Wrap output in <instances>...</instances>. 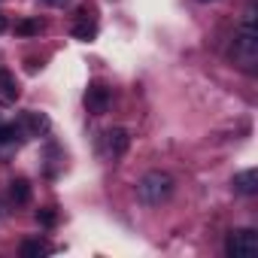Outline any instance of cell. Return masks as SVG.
Masks as SVG:
<instances>
[{"label":"cell","mask_w":258,"mask_h":258,"mask_svg":"<svg viewBox=\"0 0 258 258\" xmlns=\"http://www.w3.org/2000/svg\"><path fill=\"white\" fill-rule=\"evenodd\" d=\"M0 216H4V210H0Z\"/></svg>","instance_id":"obj_18"},{"label":"cell","mask_w":258,"mask_h":258,"mask_svg":"<svg viewBox=\"0 0 258 258\" xmlns=\"http://www.w3.org/2000/svg\"><path fill=\"white\" fill-rule=\"evenodd\" d=\"M22 140V124H0V143Z\"/></svg>","instance_id":"obj_13"},{"label":"cell","mask_w":258,"mask_h":258,"mask_svg":"<svg viewBox=\"0 0 258 258\" xmlns=\"http://www.w3.org/2000/svg\"><path fill=\"white\" fill-rule=\"evenodd\" d=\"M198 4H213V0H198Z\"/></svg>","instance_id":"obj_17"},{"label":"cell","mask_w":258,"mask_h":258,"mask_svg":"<svg viewBox=\"0 0 258 258\" xmlns=\"http://www.w3.org/2000/svg\"><path fill=\"white\" fill-rule=\"evenodd\" d=\"M43 31V25L37 22V19H22V22H16V34L19 37H37Z\"/></svg>","instance_id":"obj_12"},{"label":"cell","mask_w":258,"mask_h":258,"mask_svg":"<svg viewBox=\"0 0 258 258\" xmlns=\"http://www.w3.org/2000/svg\"><path fill=\"white\" fill-rule=\"evenodd\" d=\"M7 28H10V22H7V16H4V13H0V34H4Z\"/></svg>","instance_id":"obj_16"},{"label":"cell","mask_w":258,"mask_h":258,"mask_svg":"<svg viewBox=\"0 0 258 258\" xmlns=\"http://www.w3.org/2000/svg\"><path fill=\"white\" fill-rule=\"evenodd\" d=\"M0 91H4L7 100H16L19 97V82L13 76V70H7V67H0Z\"/></svg>","instance_id":"obj_9"},{"label":"cell","mask_w":258,"mask_h":258,"mask_svg":"<svg viewBox=\"0 0 258 258\" xmlns=\"http://www.w3.org/2000/svg\"><path fill=\"white\" fill-rule=\"evenodd\" d=\"M49 127H52V121H49L43 112H25V115H22V131H28L31 137L49 134Z\"/></svg>","instance_id":"obj_5"},{"label":"cell","mask_w":258,"mask_h":258,"mask_svg":"<svg viewBox=\"0 0 258 258\" xmlns=\"http://www.w3.org/2000/svg\"><path fill=\"white\" fill-rule=\"evenodd\" d=\"M37 222H40L43 228H52V225L58 222V213H55L52 207H43V210H37Z\"/></svg>","instance_id":"obj_14"},{"label":"cell","mask_w":258,"mask_h":258,"mask_svg":"<svg viewBox=\"0 0 258 258\" xmlns=\"http://www.w3.org/2000/svg\"><path fill=\"white\" fill-rule=\"evenodd\" d=\"M173 176L170 173H164V170H149L140 182H137V198H140V204H146V207H161L164 201H170V195H173Z\"/></svg>","instance_id":"obj_1"},{"label":"cell","mask_w":258,"mask_h":258,"mask_svg":"<svg viewBox=\"0 0 258 258\" xmlns=\"http://www.w3.org/2000/svg\"><path fill=\"white\" fill-rule=\"evenodd\" d=\"M10 198H13V204H28L31 201V182L28 179H13L10 182Z\"/></svg>","instance_id":"obj_10"},{"label":"cell","mask_w":258,"mask_h":258,"mask_svg":"<svg viewBox=\"0 0 258 258\" xmlns=\"http://www.w3.org/2000/svg\"><path fill=\"white\" fill-rule=\"evenodd\" d=\"M225 252L231 258H255L258 255V231L252 228H237L225 237Z\"/></svg>","instance_id":"obj_3"},{"label":"cell","mask_w":258,"mask_h":258,"mask_svg":"<svg viewBox=\"0 0 258 258\" xmlns=\"http://www.w3.org/2000/svg\"><path fill=\"white\" fill-rule=\"evenodd\" d=\"M76 19H97V7L94 4H79L76 7Z\"/></svg>","instance_id":"obj_15"},{"label":"cell","mask_w":258,"mask_h":258,"mask_svg":"<svg viewBox=\"0 0 258 258\" xmlns=\"http://www.w3.org/2000/svg\"><path fill=\"white\" fill-rule=\"evenodd\" d=\"M19 252H22V258H40L43 252H49V246L40 243V240H25V243L19 246Z\"/></svg>","instance_id":"obj_11"},{"label":"cell","mask_w":258,"mask_h":258,"mask_svg":"<svg viewBox=\"0 0 258 258\" xmlns=\"http://www.w3.org/2000/svg\"><path fill=\"white\" fill-rule=\"evenodd\" d=\"M73 37L82 43H91L97 37V19H76L73 22Z\"/></svg>","instance_id":"obj_8"},{"label":"cell","mask_w":258,"mask_h":258,"mask_svg":"<svg viewBox=\"0 0 258 258\" xmlns=\"http://www.w3.org/2000/svg\"><path fill=\"white\" fill-rule=\"evenodd\" d=\"M109 103H112V91H109L103 82H91L88 91H85V106H88V112L103 115V112L109 109Z\"/></svg>","instance_id":"obj_4"},{"label":"cell","mask_w":258,"mask_h":258,"mask_svg":"<svg viewBox=\"0 0 258 258\" xmlns=\"http://www.w3.org/2000/svg\"><path fill=\"white\" fill-rule=\"evenodd\" d=\"M234 191H240V195H258V170L255 167L240 170L234 176Z\"/></svg>","instance_id":"obj_7"},{"label":"cell","mask_w":258,"mask_h":258,"mask_svg":"<svg viewBox=\"0 0 258 258\" xmlns=\"http://www.w3.org/2000/svg\"><path fill=\"white\" fill-rule=\"evenodd\" d=\"M127 146H131V134L124 131V127H112V131L106 134V149L112 158H121L127 152Z\"/></svg>","instance_id":"obj_6"},{"label":"cell","mask_w":258,"mask_h":258,"mask_svg":"<svg viewBox=\"0 0 258 258\" xmlns=\"http://www.w3.org/2000/svg\"><path fill=\"white\" fill-rule=\"evenodd\" d=\"M237 61L252 70L255 61H258V28H255V7H249L243 13V25H240V34H237V49H234Z\"/></svg>","instance_id":"obj_2"}]
</instances>
